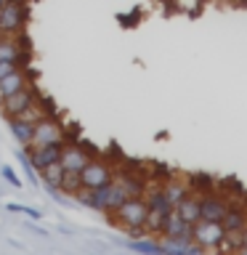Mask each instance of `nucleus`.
Wrapping results in <instances>:
<instances>
[{"mask_svg":"<svg viewBox=\"0 0 247 255\" xmlns=\"http://www.w3.org/2000/svg\"><path fill=\"white\" fill-rule=\"evenodd\" d=\"M146 213H149V205H146V199H141V197H127L125 202H123V205H120L117 210H115L117 221L123 223L125 229H133V231L143 229Z\"/></svg>","mask_w":247,"mask_h":255,"instance_id":"nucleus-1","label":"nucleus"},{"mask_svg":"<svg viewBox=\"0 0 247 255\" xmlns=\"http://www.w3.org/2000/svg\"><path fill=\"white\" fill-rule=\"evenodd\" d=\"M191 239L197 242V247H213V250H218L221 239H223V226L218 221H205L199 218L194 226H191Z\"/></svg>","mask_w":247,"mask_h":255,"instance_id":"nucleus-2","label":"nucleus"},{"mask_svg":"<svg viewBox=\"0 0 247 255\" xmlns=\"http://www.w3.org/2000/svg\"><path fill=\"white\" fill-rule=\"evenodd\" d=\"M80 181H83V186H88V189L107 186L112 181V167L107 162H99V159H88L85 167L80 170Z\"/></svg>","mask_w":247,"mask_h":255,"instance_id":"nucleus-3","label":"nucleus"},{"mask_svg":"<svg viewBox=\"0 0 247 255\" xmlns=\"http://www.w3.org/2000/svg\"><path fill=\"white\" fill-rule=\"evenodd\" d=\"M43 143H64V130L53 123V120H48V117L37 120V123L32 125L29 146H43Z\"/></svg>","mask_w":247,"mask_h":255,"instance_id":"nucleus-4","label":"nucleus"},{"mask_svg":"<svg viewBox=\"0 0 247 255\" xmlns=\"http://www.w3.org/2000/svg\"><path fill=\"white\" fill-rule=\"evenodd\" d=\"M24 24V8L21 3H11V0H3L0 3V32H8V35H16Z\"/></svg>","mask_w":247,"mask_h":255,"instance_id":"nucleus-5","label":"nucleus"},{"mask_svg":"<svg viewBox=\"0 0 247 255\" xmlns=\"http://www.w3.org/2000/svg\"><path fill=\"white\" fill-rule=\"evenodd\" d=\"M226 210H229V202L223 197H218V194H202L199 197V218H205V221H223V215H226Z\"/></svg>","mask_w":247,"mask_h":255,"instance_id":"nucleus-6","label":"nucleus"},{"mask_svg":"<svg viewBox=\"0 0 247 255\" xmlns=\"http://www.w3.org/2000/svg\"><path fill=\"white\" fill-rule=\"evenodd\" d=\"M32 101H35V93H32V88L24 85L21 91H16V93H11V96H5L0 107H3V112H5L8 117H16L21 109H27Z\"/></svg>","mask_w":247,"mask_h":255,"instance_id":"nucleus-7","label":"nucleus"},{"mask_svg":"<svg viewBox=\"0 0 247 255\" xmlns=\"http://www.w3.org/2000/svg\"><path fill=\"white\" fill-rule=\"evenodd\" d=\"M64 143H43V146H32V165L43 170L45 165H51L59 159Z\"/></svg>","mask_w":247,"mask_h":255,"instance_id":"nucleus-8","label":"nucleus"},{"mask_svg":"<svg viewBox=\"0 0 247 255\" xmlns=\"http://www.w3.org/2000/svg\"><path fill=\"white\" fill-rule=\"evenodd\" d=\"M221 226L223 231H242L247 226V205H229Z\"/></svg>","mask_w":247,"mask_h":255,"instance_id":"nucleus-9","label":"nucleus"},{"mask_svg":"<svg viewBox=\"0 0 247 255\" xmlns=\"http://www.w3.org/2000/svg\"><path fill=\"white\" fill-rule=\"evenodd\" d=\"M88 159H91V157H88L83 149H75V146H61L59 162H61L64 170H83Z\"/></svg>","mask_w":247,"mask_h":255,"instance_id":"nucleus-10","label":"nucleus"},{"mask_svg":"<svg viewBox=\"0 0 247 255\" xmlns=\"http://www.w3.org/2000/svg\"><path fill=\"white\" fill-rule=\"evenodd\" d=\"M173 210L178 213V215H181V218L186 221V223H191V226H194V223L199 221V197H194V194H186V197H183L178 205L173 207Z\"/></svg>","mask_w":247,"mask_h":255,"instance_id":"nucleus-11","label":"nucleus"},{"mask_svg":"<svg viewBox=\"0 0 247 255\" xmlns=\"http://www.w3.org/2000/svg\"><path fill=\"white\" fill-rule=\"evenodd\" d=\"M24 85H27V80H24V75L19 69H13V72H8L5 77H0V93H3V99L16 93V91H21Z\"/></svg>","mask_w":247,"mask_h":255,"instance_id":"nucleus-12","label":"nucleus"},{"mask_svg":"<svg viewBox=\"0 0 247 255\" xmlns=\"http://www.w3.org/2000/svg\"><path fill=\"white\" fill-rule=\"evenodd\" d=\"M19 59V45L13 43V35L0 32V61H16Z\"/></svg>","mask_w":247,"mask_h":255,"instance_id":"nucleus-13","label":"nucleus"},{"mask_svg":"<svg viewBox=\"0 0 247 255\" xmlns=\"http://www.w3.org/2000/svg\"><path fill=\"white\" fill-rule=\"evenodd\" d=\"M162 194H165L167 202L175 207L183 197L189 194V186H183V183H178V181H170V183H165V186H162Z\"/></svg>","mask_w":247,"mask_h":255,"instance_id":"nucleus-14","label":"nucleus"},{"mask_svg":"<svg viewBox=\"0 0 247 255\" xmlns=\"http://www.w3.org/2000/svg\"><path fill=\"white\" fill-rule=\"evenodd\" d=\"M43 117H48V112L43 109V104H35L32 101L27 109H21L19 115H16L13 120H21V123H29V125H35L37 120H43Z\"/></svg>","mask_w":247,"mask_h":255,"instance_id":"nucleus-15","label":"nucleus"},{"mask_svg":"<svg viewBox=\"0 0 247 255\" xmlns=\"http://www.w3.org/2000/svg\"><path fill=\"white\" fill-rule=\"evenodd\" d=\"M61 175H64V167H61L59 159L43 167V181H45L51 189H59V186H61Z\"/></svg>","mask_w":247,"mask_h":255,"instance_id":"nucleus-16","label":"nucleus"},{"mask_svg":"<svg viewBox=\"0 0 247 255\" xmlns=\"http://www.w3.org/2000/svg\"><path fill=\"white\" fill-rule=\"evenodd\" d=\"M83 186V181H80V170H64L61 175V191H67V194H75V191Z\"/></svg>","mask_w":247,"mask_h":255,"instance_id":"nucleus-17","label":"nucleus"},{"mask_svg":"<svg viewBox=\"0 0 247 255\" xmlns=\"http://www.w3.org/2000/svg\"><path fill=\"white\" fill-rule=\"evenodd\" d=\"M11 130H13V135L21 143H27V146H29V141H32V125L29 123H21V120H13L11 117Z\"/></svg>","mask_w":247,"mask_h":255,"instance_id":"nucleus-18","label":"nucleus"},{"mask_svg":"<svg viewBox=\"0 0 247 255\" xmlns=\"http://www.w3.org/2000/svg\"><path fill=\"white\" fill-rule=\"evenodd\" d=\"M13 69H16V61H0V77H5Z\"/></svg>","mask_w":247,"mask_h":255,"instance_id":"nucleus-19","label":"nucleus"},{"mask_svg":"<svg viewBox=\"0 0 247 255\" xmlns=\"http://www.w3.org/2000/svg\"><path fill=\"white\" fill-rule=\"evenodd\" d=\"M242 253H247V226L242 229Z\"/></svg>","mask_w":247,"mask_h":255,"instance_id":"nucleus-20","label":"nucleus"},{"mask_svg":"<svg viewBox=\"0 0 247 255\" xmlns=\"http://www.w3.org/2000/svg\"><path fill=\"white\" fill-rule=\"evenodd\" d=\"M0 104H3V93H0Z\"/></svg>","mask_w":247,"mask_h":255,"instance_id":"nucleus-21","label":"nucleus"},{"mask_svg":"<svg viewBox=\"0 0 247 255\" xmlns=\"http://www.w3.org/2000/svg\"><path fill=\"white\" fill-rule=\"evenodd\" d=\"M11 3H21V0H11Z\"/></svg>","mask_w":247,"mask_h":255,"instance_id":"nucleus-22","label":"nucleus"}]
</instances>
